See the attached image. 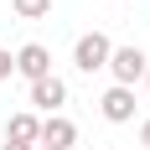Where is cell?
<instances>
[{
	"instance_id": "cell-12",
	"label": "cell",
	"mask_w": 150,
	"mask_h": 150,
	"mask_svg": "<svg viewBox=\"0 0 150 150\" xmlns=\"http://www.w3.org/2000/svg\"><path fill=\"white\" fill-rule=\"evenodd\" d=\"M36 150H42V145H36Z\"/></svg>"
},
{
	"instance_id": "cell-6",
	"label": "cell",
	"mask_w": 150,
	"mask_h": 150,
	"mask_svg": "<svg viewBox=\"0 0 150 150\" xmlns=\"http://www.w3.org/2000/svg\"><path fill=\"white\" fill-rule=\"evenodd\" d=\"M98 114H104L109 124H129L135 119V88H119V83H114V88L98 98Z\"/></svg>"
},
{
	"instance_id": "cell-7",
	"label": "cell",
	"mask_w": 150,
	"mask_h": 150,
	"mask_svg": "<svg viewBox=\"0 0 150 150\" xmlns=\"http://www.w3.org/2000/svg\"><path fill=\"white\" fill-rule=\"evenodd\" d=\"M36 140H42V119L31 109H21V114L5 119V145H36Z\"/></svg>"
},
{
	"instance_id": "cell-13",
	"label": "cell",
	"mask_w": 150,
	"mask_h": 150,
	"mask_svg": "<svg viewBox=\"0 0 150 150\" xmlns=\"http://www.w3.org/2000/svg\"><path fill=\"white\" fill-rule=\"evenodd\" d=\"M145 78H150V73H145Z\"/></svg>"
},
{
	"instance_id": "cell-5",
	"label": "cell",
	"mask_w": 150,
	"mask_h": 150,
	"mask_svg": "<svg viewBox=\"0 0 150 150\" xmlns=\"http://www.w3.org/2000/svg\"><path fill=\"white\" fill-rule=\"evenodd\" d=\"M62 104H67V83H62L57 73L42 78V83H31V109H42V114H62Z\"/></svg>"
},
{
	"instance_id": "cell-2",
	"label": "cell",
	"mask_w": 150,
	"mask_h": 150,
	"mask_svg": "<svg viewBox=\"0 0 150 150\" xmlns=\"http://www.w3.org/2000/svg\"><path fill=\"white\" fill-rule=\"evenodd\" d=\"M109 73H114V83H119V88H135L140 78L150 73V57L140 52V47H114V57H109Z\"/></svg>"
},
{
	"instance_id": "cell-10",
	"label": "cell",
	"mask_w": 150,
	"mask_h": 150,
	"mask_svg": "<svg viewBox=\"0 0 150 150\" xmlns=\"http://www.w3.org/2000/svg\"><path fill=\"white\" fill-rule=\"evenodd\" d=\"M140 145H145V150H150V119H145V124H140Z\"/></svg>"
},
{
	"instance_id": "cell-11",
	"label": "cell",
	"mask_w": 150,
	"mask_h": 150,
	"mask_svg": "<svg viewBox=\"0 0 150 150\" xmlns=\"http://www.w3.org/2000/svg\"><path fill=\"white\" fill-rule=\"evenodd\" d=\"M0 150H36V145H0Z\"/></svg>"
},
{
	"instance_id": "cell-1",
	"label": "cell",
	"mask_w": 150,
	"mask_h": 150,
	"mask_svg": "<svg viewBox=\"0 0 150 150\" xmlns=\"http://www.w3.org/2000/svg\"><path fill=\"white\" fill-rule=\"evenodd\" d=\"M109 57H114V42H109L104 31H83V36L73 42V67L78 73H104Z\"/></svg>"
},
{
	"instance_id": "cell-4",
	"label": "cell",
	"mask_w": 150,
	"mask_h": 150,
	"mask_svg": "<svg viewBox=\"0 0 150 150\" xmlns=\"http://www.w3.org/2000/svg\"><path fill=\"white\" fill-rule=\"evenodd\" d=\"M36 145H42V150H73V145H78V124L67 119V114H47Z\"/></svg>"
},
{
	"instance_id": "cell-3",
	"label": "cell",
	"mask_w": 150,
	"mask_h": 150,
	"mask_svg": "<svg viewBox=\"0 0 150 150\" xmlns=\"http://www.w3.org/2000/svg\"><path fill=\"white\" fill-rule=\"evenodd\" d=\"M16 73L26 78V83H42V78H52V52H47L42 42H26L21 52H16Z\"/></svg>"
},
{
	"instance_id": "cell-8",
	"label": "cell",
	"mask_w": 150,
	"mask_h": 150,
	"mask_svg": "<svg viewBox=\"0 0 150 150\" xmlns=\"http://www.w3.org/2000/svg\"><path fill=\"white\" fill-rule=\"evenodd\" d=\"M11 11L21 16V21H42V16L52 11V0H11Z\"/></svg>"
},
{
	"instance_id": "cell-9",
	"label": "cell",
	"mask_w": 150,
	"mask_h": 150,
	"mask_svg": "<svg viewBox=\"0 0 150 150\" xmlns=\"http://www.w3.org/2000/svg\"><path fill=\"white\" fill-rule=\"evenodd\" d=\"M11 73H16V52H5V47H0V83H5Z\"/></svg>"
}]
</instances>
